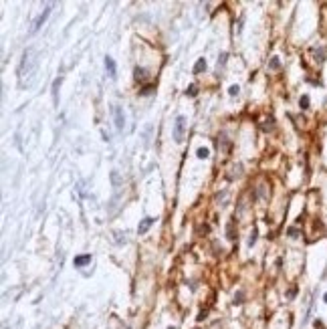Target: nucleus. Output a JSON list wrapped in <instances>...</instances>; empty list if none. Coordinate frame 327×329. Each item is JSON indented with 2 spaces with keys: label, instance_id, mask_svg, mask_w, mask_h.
Returning <instances> with one entry per match:
<instances>
[{
  "label": "nucleus",
  "instance_id": "obj_10",
  "mask_svg": "<svg viewBox=\"0 0 327 329\" xmlns=\"http://www.w3.org/2000/svg\"><path fill=\"white\" fill-rule=\"evenodd\" d=\"M135 79H137V81H144V79H145V71H144V69H140V67L135 69Z\"/></svg>",
  "mask_w": 327,
  "mask_h": 329
},
{
  "label": "nucleus",
  "instance_id": "obj_15",
  "mask_svg": "<svg viewBox=\"0 0 327 329\" xmlns=\"http://www.w3.org/2000/svg\"><path fill=\"white\" fill-rule=\"evenodd\" d=\"M152 91H154V87H152V85H148V87H144V89H141V95H149Z\"/></svg>",
  "mask_w": 327,
  "mask_h": 329
},
{
  "label": "nucleus",
  "instance_id": "obj_18",
  "mask_svg": "<svg viewBox=\"0 0 327 329\" xmlns=\"http://www.w3.org/2000/svg\"><path fill=\"white\" fill-rule=\"evenodd\" d=\"M323 299H325V303H327V293H325V297H323Z\"/></svg>",
  "mask_w": 327,
  "mask_h": 329
},
{
  "label": "nucleus",
  "instance_id": "obj_13",
  "mask_svg": "<svg viewBox=\"0 0 327 329\" xmlns=\"http://www.w3.org/2000/svg\"><path fill=\"white\" fill-rule=\"evenodd\" d=\"M238 91H240V87H238V85H232V87L228 89V93H230L232 97H234V95H238Z\"/></svg>",
  "mask_w": 327,
  "mask_h": 329
},
{
  "label": "nucleus",
  "instance_id": "obj_17",
  "mask_svg": "<svg viewBox=\"0 0 327 329\" xmlns=\"http://www.w3.org/2000/svg\"><path fill=\"white\" fill-rule=\"evenodd\" d=\"M224 61H226V55H222V57L218 59V65H224Z\"/></svg>",
  "mask_w": 327,
  "mask_h": 329
},
{
  "label": "nucleus",
  "instance_id": "obj_7",
  "mask_svg": "<svg viewBox=\"0 0 327 329\" xmlns=\"http://www.w3.org/2000/svg\"><path fill=\"white\" fill-rule=\"evenodd\" d=\"M204 69H206V61H204V59H198V63L194 65V73L198 75V73H202Z\"/></svg>",
  "mask_w": 327,
  "mask_h": 329
},
{
  "label": "nucleus",
  "instance_id": "obj_16",
  "mask_svg": "<svg viewBox=\"0 0 327 329\" xmlns=\"http://www.w3.org/2000/svg\"><path fill=\"white\" fill-rule=\"evenodd\" d=\"M271 69H279V59H273L271 61Z\"/></svg>",
  "mask_w": 327,
  "mask_h": 329
},
{
  "label": "nucleus",
  "instance_id": "obj_5",
  "mask_svg": "<svg viewBox=\"0 0 327 329\" xmlns=\"http://www.w3.org/2000/svg\"><path fill=\"white\" fill-rule=\"evenodd\" d=\"M105 69H107V73H109V77H115L117 67H115V61H113L111 57H105Z\"/></svg>",
  "mask_w": 327,
  "mask_h": 329
},
{
  "label": "nucleus",
  "instance_id": "obj_9",
  "mask_svg": "<svg viewBox=\"0 0 327 329\" xmlns=\"http://www.w3.org/2000/svg\"><path fill=\"white\" fill-rule=\"evenodd\" d=\"M226 236L230 238V240H234V238H236V236H234V222H232V220L228 222V228H226Z\"/></svg>",
  "mask_w": 327,
  "mask_h": 329
},
{
  "label": "nucleus",
  "instance_id": "obj_12",
  "mask_svg": "<svg viewBox=\"0 0 327 329\" xmlns=\"http://www.w3.org/2000/svg\"><path fill=\"white\" fill-rule=\"evenodd\" d=\"M196 93H198V87H196V85H190V87H188V91H186V95L196 97Z\"/></svg>",
  "mask_w": 327,
  "mask_h": 329
},
{
  "label": "nucleus",
  "instance_id": "obj_8",
  "mask_svg": "<svg viewBox=\"0 0 327 329\" xmlns=\"http://www.w3.org/2000/svg\"><path fill=\"white\" fill-rule=\"evenodd\" d=\"M196 155H198V158H200V160H206L208 155H210V150H208V147H198Z\"/></svg>",
  "mask_w": 327,
  "mask_h": 329
},
{
  "label": "nucleus",
  "instance_id": "obj_3",
  "mask_svg": "<svg viewBox=\"0 0 327 329\" xmlns=\"http://www.w3.org/2000/svg\"><path fill=\"white\" fill-rule=\"evenodd\" d=\"M113 115H115V127L121 131L123 125H125V115H123V111H121V107H115V109H113Z\"/></svg>",
  "mask_w": 327,
  "mask_h": 329
},
{
  "label": "nucleus",
  "instance_id": "obj_2",
  "mask_svg": "<svg viewBox=\"0 0 327 329\" xmlns=\"http://www.w3.org/2000/svg\"><path fill=\"white\" fill-rule=\"evenodd\" d=\"M48 14H51V4H48V6H44L43 14H40L39 18L34 20V24H33V33H37V30H39L40 26H43V22H44V20H47V16H48Z\"/></svg>",
  "mask_w": 327,
  "mask_h": 329
},
{
  "label": "nucleus",
  "instance_id": "obj_11",
  "mask_svg": "<svg viewBox=\"0 0 327 329\" xmlns=\"http://www.w3.org/2000/svg\"><path fill=\"white\" fill-rule=\"evenodd\" d=\"M299 105H301V109H309V97L303 95V97H301V101H299Z\"/></svg>",
  "mask_w": 327,
  "mask_h": 329
},
{
  "label": "nucleus",
  "instance_id": "obj_4",
  "mask_svg": "<svg viewBox=\"0 0 327 329\" xmlns=\"http://www.w3.org/2000/svg\"><path fill=\"white\" fill-rule=\"evenodd\" d=\"M152 224H154V218H149V216L144 218V220L140 222V226H137V232H140V234H145V232H148V228L152 226Z\"/></svg>",
  "mask_w": 327,
  "mask_h": 329
},
{
  "label": "nucleus",
  "instance_id": "obj_14",
  "mask_svg": "<svg viewBox=\"0 0 327 329\" xmlns=\"http://www.w3.org/2000/svg\"><path fill=\"white\" fill-rule=\"evenodd\" d=\"M256 242V230H252V234H250V238H248V247H252Z\"/></svg>",
  "mask_w": 327,
  "mask_h": 329
},
{
  "label": "nucleus",
  "instance_id": "obj_6",
  "mask_svg": "<svg viewBox=\"0 0 327 329\" xmlns=\"http://www.w3.org/2000/svg\"><path fill=\"white\" fill-rule=\"evenodd\" d=\"M75 266H85L87 262H91V254H81V257H75Z\"/></svg>",
  "mask_w": 327,
  "mask_h": 329
},
{
  "label": "nucleus",
  "instance_id": "obj_1",
  "mask_svg": "<svg viewBox=\"0 0 327 329\" xmlns=\"http://www.w3.org/2000/svg\"><path fill=\"white\" fill-rule=\"evenodd\" d=\"M184 133H186V117L184 115H178L176 117V121H174V141H178V143H182L184 141Z\"/></svg>",
  "mask_w": 327,
  "mask_h": 329
}]
</instances>
